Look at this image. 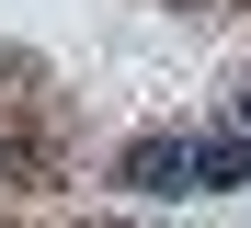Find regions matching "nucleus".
Masks as SVG:
<instances>
[{
  "mask_svg": "<svg viewBox=\"0 0 251 228\" xmlns=\"http://www.w3.org/2000/svg\"><path fill=\"white\" fill-rule=\"evenodd\" d=\"M126 182L137 194H194V137H137L126 149Z\"/></svg>",
  "mask_w": 251,
  "mask_h": 228,
  "instance_id": "obj_1",
  "label": "nucleus"
},
{
  "mask_svg": "<svg viewBox=\"0 0 251 228\" xmlns=\"http://www.w3.org/2000/svg\"><path fill=\"white\" fill-rule=\"evenodd\" d=\"M251 182V149L240 137H194V194H240Z\"/></svg>",
  "mask_w": 251,
  "mask_h": 228,
  "instance_id": "obj_2",
  "label": "nucleus"
},
{
  "mask_svg": "<svg viewBox=\"0 0 251 228\" xmlns=\"http://www.w3.org/2000/svg\"><path fill=\"white\" fill-rule=\"evenodd\" d=\"M240 114H251V91H240Z\"/></svg>",
  "mask_w": 251,
  "mask_h": 228,
  "instance_id": "obj_3",
  "label": "nucleus"
}]
</instances>
